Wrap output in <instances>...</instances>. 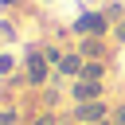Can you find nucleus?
Segmentation results:
<instances>
[{
  "instance_id": "nucleus-11",
  "label": "nucleus",
  "mask_w": 125,
  "mask_h": 125,
  "mask_svg": "<svg viewBox=\"0 0 125 125\" xmlns=\"http://www.w3.org/2000/svg\"><path fill=\"white\" fill-rule=\"evenodd\" d=\"M94 125H102V121H94Z\"/></svg>"
},
{
  "instance_id": "nucleus-8",
  "label": "nucleus",
  "mask_w": 125,
  "mask_h": 125,
  "mask_svg": "<svg viewBox=\"0 0 125 125\" xmlns=\"http://www.w3.org/2000/svg\"><path fill=\"white\" fill-rule=\"evenodd\" d=\"M113 125H125V105H117V109H113Z\"/></svg>"
},
{
  "instance_id": "nucleus-5",
  "label": "nucleus",
  "mask_w": 125,
  "mask_h": 125,
  "mask_svg": "<svg viewBox=\"0 0 125 125\" xmlns=\"http://www.w3.org/2000/svg\"><path fill=\"white\" fill-rule=\"evenodd\" d=\"M82 55H90V59H98V55H105V47H102L98 39H86V43H82Z\"/></svg>"
},
{
  "instance_id": "nucleus-9",
  "label": "nucleus",
  "mask_w": 125,
  "mask_h": 125,
  "mask_svg": "<svg viewBox=\"0 0 125 125\" xmlns=\"http://www.w3.org/2000/svg\"><path fill=\"white\" fill-rule=\"evenodd\" d=\"M0 125H16V113H0Z\"/></svg>"
},
{
  "instance_id": "nucleus-2",
  "label": "nucleus",
  "mask_w": 125,
  "mask_h": 125,
  "mask_svg": "<svg viewBox=\"0 0 125 125\" xmlns=\"http://www.w3.org/2000/svg\"><path fill=\"white\" fill-rule=\"evenodd\" d=\"M74 27H78V31H94V35H102V31H105V16H98V12H82Z\"/></svg>"
},
{
  "instance_id": "nucleus-7",
  "label": "nucleus",
  "mask_w": 125,
  "mask_h": 125,
  "mask_svg": "<svg viewBox=\"0 0 125 125\" xmlns=\"http://www.w3.org/2000/svg\"><path fill=\"white\" fill-rule=\"evenodd\" d=\"M82 74H86V82H98V74H102V62H90Z\"/></svg>"
},
{
  "instance_id": "nucleus-1",
  "label": "nucleus",
  "mask_w": 125,
  "mask_h": 125,
  "mask_svg": "<svg viewBox=\"0 0 125 125\" xmlns=\"http://www.w3.org/2000/svg\"><path fill=\"white\" fill-rule=\"evenodd\" d=\"M74 117H78L82 125H94V121L105 117V105H102V102H82V105L74 109Z\"/></svg>"
},
{
  "instance_id": "nucleus-3",
  "label": "nucleus",
  "mask_w": 125,
  "mask_h": 125,
  "mask_svg": "<svg viewBox=\"0 0 125 125\" xmlns=\"http://www.w3.org/2000/svg\"><path fill=\"white\" fill-rule=\"evenodd\" d=\"M27 78L31 82H43L47 78V55H27Z\"/></svg>"
},
{
  "instance_id": "nucleus-4",
  "label": "nucleus",
  "mask_w": 125,
  "mask_h": 125,
  "mask_svg": "<svg viewBox=\"0 0 125 125\" xmlns=\"http://www.w3.org/2000/svg\"><path fill=\"white\" fill-rule=\"evenodd\" d=\"M74 94H78L82 102H90V98L98 102V94H102V86H98V82H82V86H74Z\"/></svg>"
},
{
  "instance_id": "nucleus-10",
  "label": "nucleus",
  "mask_w": 125,
  "mask_h": 125,
  "mask_svg": "<svg viewBox=\"0 0 125 125\" xmlns=\"http://www.w3.org/2000/svg\"><path fill=\"white\" fill-rule=\"evenodd\" d=\"M35 125H55V117H39V121H35Z\"/></svg>"
},
{
  "instance_id": "nucleus-6",
  "label": "nucleus",
  "mask_w": 125,
  "mask_h": 125,
  "mask_svg": "<svg viewBox=\"0 0 125 125\" xmlns=\"http://www.w3.org/2000/svg\"><path fill=\"white\" fill-rule=\"evenodd\" d=\"M59 70H66V74H74V70H78V59H74V55H66V59H59Z\"/></svg>"
}]
</instances>
